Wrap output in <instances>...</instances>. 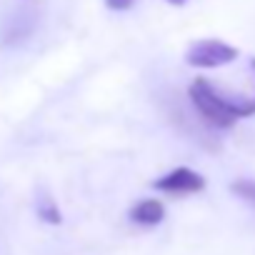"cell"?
Segmentation results:
<instances>
[{
  "mask_svg": "<svg viewBox=\"0 0 255 255\" xmlns=\"http://www.w3.org/2000/svg\"><path fill=\"white\" fill-rule=\"evenodd\" d=\"M38 218H43L50 225H60L63 223V215H60V210H58V205H55V200L50 195L38 198Z\"/></svg>",
  "mask_w": 255,
  "mask_h": 255,
  "instance_id": "obj_5",
  "label": "cell"
},
{
  "mask_svg": "<svg viewBox=\"0 0 255 255\" xmlns=\"http://www.w3.org/2000/svg\"><path fill=\"white\" fill-rule=\"evenodd\" d=\"M105 5L115 13H125V10H130L135 5V0H105Z\"/></svg>",
  "mask_w": 255,
  "mask_h": 255,
  "instance_id": "obj_7",
  "label": "cell"
},
{
  "mask_svg": "<svg viewBox=\"0 0 255 255\" xmlns=\"http://www.w3.org/2000/svg\"><path fill=\"white\" fill-rule=\"evenodd\" d=\"M230 190H233L238 198H243L245 203H250V205L255 208V180H235V183L230 185Z\"/></svg>",
  "mask_w": 255,
  "mask_h": 255,
  "instance_id": "obj_6",
  "label": "cell"
},
{
  "mask_svg": "<svg viewBox=\"0 0 255 255\" xmlns=\"http://www.w3.org/2000/svg\"><path fill=\"white\" fill-rule=\"evenodd\" d=\"M163 218H165V208H163V203L155 200V198L140 200L138 205L130 208V220L138 223V225H148V228H153V225L163 223Z\"/></svg>",
  "mask_w": 255,
  "mask_h": 255,
  "instance_id": "obj_4",
  "label": "cell"
},
{
  "mask_svg": "<svg viewBox=\"0 0 255 255\" xmlns=\"http://www.w3.org/2000/svg\"><path fill=\"white\" fill-rule=\"evenodd\" d=\"M238 55H240V50L235 45H228L215 38H205V40H195L188 48L185 63L193 68H220V65L233 63Z\"/></svg>",
  "mask_w": 255,
  "mask_h": 255,
  "instance_id": "obj_2",
  "label": "cell"
},
{
  "mask_svg": "<svg viewBox=\"0 0 255 255\" xmlns=\"http://www.w3.org/2000/svg\"><path fill=\"white\" fill-rule=\"evenodd\" d=\"M168 3H170V5H185L188 0H168Z\"/></svg>",
  "mask_w": 255,
  "mask_h": 255,
  "instance_id": "obj_8",
  "label": "cell"
},
{
  "mask_svg": "<svg viewBox=\"0 0 255 255\" xmlns=\"http://www.w3.org/2000/svg\"><path fill=\"white\" fill-rule=\"evenodd\" d=\"M253 68H255V58H253ZM190 100H193L198 115L208 125L220 128V130L233 128L240 118L255 115V95L253 98H230V95L220 93L205 78L193 80V85H190Z\"/></svg>",
  "mask_w": 255,
  "mask_h": 255,
  "instance_id": "obj_1",
  "label": "cell"
},
{
  "mask_svg": "<svg viewBox=\"0 0 255 255\" xmlns=\"http://www.w3.org/2000/svg\"><path fill=\"white\" fill-rule=\"evenodd\" d=\"M155 190L163 193H173V195H190V193H200L205 188V178L190 168H175L170 173H165L163 178L153 180Z\"/></svg>",
  "mask_w": 255,
  "mask_h": 255,
  "instance_id": "obj_3",
  "label": "cell"
}]
</instances>
